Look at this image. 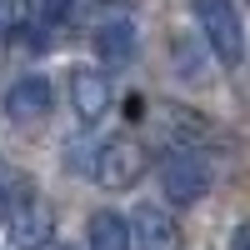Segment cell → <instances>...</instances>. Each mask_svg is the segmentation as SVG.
Returning a JSON list of instances; mask_svg holds the SVG:
<instances>
[{"label":"cell","instance_id":"1","mask_svg":"<svg viewBox=\"0 0 250 250\" xmlns=\"http://www.w3.org/2000/svg\"><path fill=\"white\" fill-rule=\"evenodd\" d=\"M210 180H215V170H210V160H205L195 145H170V150L160 155V190L170 195L175 205L205 200Z\"/></svg>","mask_w":250,"mask_h":250},{"label":"cell","instance_id":"9","mask_svg":"<svg viewBox=\"0 0 250 250\" xmlns=\"http://www.w3.org/2000/svg\"><path fill=\"white\" fill-rule=\"evenodd\" d=\"M95 50L105 55L110 65L130 60V55H135V30H130V20H100V30H95Z\"/></svg>","mask_w":250,"mask_h":250},{"label":"cell","instance_id":"7","mask_svg":"<svg viewBox=\"0 0 250 250\" xmlns=\"http://www.w3.org/2000/svg\"><path fill=\"white\" fill-rule=\"evenodd\" d=\"M130 225H135V250H180L185 245L180 225H175V215L165 210V205H150V200L135 205Z\"/></svg>","mask_w":250,"mask_h":250},{"label":"cell","instance_id":"4","mask_svg":"<svg viewBox=\"0 0 250 250\" xmlns=\"http://www.w3.org/2000/svg\"><path fill=\"white\" fill-rule=\"evenodd\" d=\"M5 230H10V245H15V250H45V245H50L55 215H50V205L35 195V185H25V190H20V200L10 205Z\"/></svg>","mask_w":250,"mask_h":250},{"label":"cell","instance_id":"2","mask_svg":"<svg viewBox=\"0 0 250 250\" xmlns=\"http://www.w3.org/2000/svg\"><path fill=\"white\" fill-rule=\"evenodd\" d=\"M195 20H200V35L210 45V55L225 70H235L245 60V25H240L235 0H195Z\"/></svg>","mask_w":250,"mask_h":250},{"label":"cell","instance_id":"5","mask_svg":"<svg viewBox=\"0 0 250 250\" xmlns=\"http://www.w3.org/2000/svg\"><path fill=\"white\" fill-rule=\"evenodd\" d=\"M0 110H5L15 125H30V120H45L50 110H55V85L40 70H30V75H20V80H10V90H5V100H0Z\"/></svg>","mask_w":250,"mask_h":250},{"label":"cell","instance_id":"6","mask_svg":"<svg viewBox=\"0 0 250 250\" xmlns=\"http://www.w3.org/2000/svg\"><path fill=\"white\" fill-rule=\"evenodd\" d=\"M110 100H115V90H110L105 70H95V65H75L70 70V110L80 115V125H95L110 110Z\"/></svg>","mask_w":250,"mask_h":250},{"label":"cell","instance_id":"12","mask_svg":"<svg viewBox=\"0 0 250 250\" xmlns=\"http://www.w3.org/2000/svg\"><path fill=\"white\" fill-rule=\"evenodd\" d=\"M235 250H250V220H245L240 230H235Z\"/></svg>","mask_w":250,"mask_h":250},{"label":"cell","instance_id":"11","mask_svg":"<svg viewBox=\"0 0 250 250\" xmlns=\"http://www.w3.org/2000/svg\"><path fill=\"white\" fill-rule=\"evenodd\" d=\"M80 5V0H40V20H50V25H60L70 10Z\"/></svg>","mask_w":250,"mask_h":250},{"label":"cell","instance_id":"10","mask_svg":"<svg viewBox=\"0 0 250 250\" xmlns=\"http://www.w3.org/2000/svg\"><path fill=\"white\" fill-rule=\"evenodd\" d=\"M20 190H25V180H20V175H10V170H0V225L10 220V205L20 200Z\"/></svg>","mask_w":250,"mask_h":250},{"label":"cell","instance_id":"3","mask_svg":"<svg viewBox=\"0 0 250 250\" xmlns=\"http://www.w3.org/2000/svg\"><path fill=\"white\" fill-rule=\"evenodd\" d=\"M145 165H150V155H145L140 140H130V135H110V140L95 150L90 175L105 185V190H130V185H140Z\"/></svg>","mask_w":250,"mask_h":250},{"label":"cell","instance_id":"8","mask_svg":"<svg viewBox=\"0 0 250 250\" xmlns=\"http://www.w3.org/2000/svg\"><path fill=\"white\" fill-rule=\"evenodd\" d=\"M85 240L90 250H135V225L120 210H95L85 220Z\"/></svg>","mask_w":250,"mask_h":250}]
</instances>
